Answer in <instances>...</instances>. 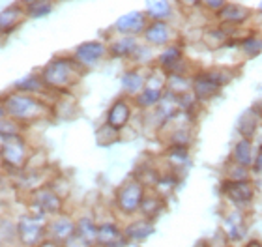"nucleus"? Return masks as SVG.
<instances>
[{"label":"nucleus","instance_id":"obj_32","mask_svg":"<svg viewBox=\"0 0 262 247\" xmlns=\"http://www.w3.org/2000/svg\"><path fill=\"white\" fill-rule=\"evenodd\" d=\"M253 169H255V172H260L262 170V146H260V152H258L257 160H255V163H253Z\"/></svg>","mask_w":262,"mask_h":247},{"label":"nucleus","instance_id":"obj_6","mask_svg":"<svg viewBox=\"0 0 262 247\" xmlns=\"http://www.w3.org/2000/svg\"><path fill=\"white\" fill-rule=\"evenodd\" d=\"M107 51H109L107 45L92 39V41H84V43L79 45L75 49L73 58H75L82 68H90V66H96V64L107 55Z\"/></svg>","mask_w":262,"mask_h":247},{"label":"nucleus","instance_id":"obj_15","mask_svg":"<svg viewBox=\"0 0 262 247\" xmlns=\"http://www.w3.org/2000/svg\"><path fill=\"white\" fill-rule=\"evenodd\" d=\"M219 90V84L213 81V77L210 75V72L201 73L199 77L193 81V94H195L199 99H208L212 98L213 94Z\"/></svg>","mask_w":262,"mask_h":247},{"label":"nucleus","instance_id":"obj_10","mask_svg":"<svg viewBox=\"0 0 262 247\" xmlns=\"http://www.w3.org/2000/svg\"><path fill=\"white\" fill-rule=\"evenodd\" d=\"M34 203L38 204V208L43 214L58 215L62 210V198L51 187H39L38 191L34 193Z\"/></svg>","mask_w":262,"mask_h":247},{"label":"nucleus","instance_id":"obj_4","mask_svg":"<svg viewBox=\"0 0 262 247\" xmlns=\"http://www.w3.org/2000/svg\"><path fill=\"white\" fill-rule=\"evenodd\" d=\"M144 186L139 180H129L118 189L116 193V203L118 208L124 214H135L137 210H141V204L144 200Z\"/></svg>","mask_w":262,"mask_h":247},{"label":"nucleus","instance_id":"obj_2","mask_svg":"<svg viewBox=\"0 0 262 247\" xmlns=\"http://www.w3.org/2000/svg\"><path fill=\"white\" fill-rule=\"evenodd\" d=\"M2 101L8 118L15 120L17 124H30L47 113V107L39 99L25 92H11L2 98Z\"/></svg>","mask_w":262,"mask_h":247},{"label":"nucleus","instance_id":"obj_17","mask_svg":"<svg viewBox=\"0 0 262 247\" xmlns=\"http://www.w3.org/2000/svg\"><path fill=\"white\" fill-rule=\"evenodd\" d=\"M137 47H139V43H137L135 36H122L109 45V53L116 58H127L135 53Z\"/></svg>","mask_w":262,"mask_h":247},{"label":"nucleus","instance_id":"obj_28","mask_svg":"<svg viewBox=\"0 0 262 247\" xmlns=\"http://www.w3.org/2000/svg\"><path fill=\"white\" fill-rule=\"evenodd\" d=\"M225 227H227V231H229V238L232 240H238L242 236V217L238 214H230L227 219H225Z\"/></svg>","mask_w":262,"mask_h":247},{"label":"nucleus","instance_id":"obj_3","mask_svg":"<svg viewBox=\"0 0 262 247\" xmlns=\"http://www.w3.org/2000/svg\"><path fill=\"white\" fill-rule=\"evenodd\" d=\"M28 158V148L27 143L23 141V137L17 133V135H11L8 139H2L0 143V161L6 169L10 170H19L25 167Z\"/></svg>","mask_w":262,"mask_h":247},{"label":"nucleus","instance_id":"obj_21","mask_svg":"<svg viewBox=\"0 0 262 247\" xmlns=\"http://www.w3.org/2000/svg\"><path fill=\"white\" fill-rule=\"evenodd\" d=\"M17 92H25V94H36V92H41L45 86L43 79L41 75H27V77H23L21 81H17L13 84Z\"/></svg>","mask_w":262,"mask_h":247},{"label":"nucleus","instance_id":"obj_18","mask_svg":"<svg viewBox=\"0 0 262 247\" xmlns=\"http://www.w3.org/2000/svg\"><path fill=\"white\" fill-rule=\"evenodd\" d=\"M258 124H260V115L255 109H249L238 120V131L246 139H251L255 135V131L258 129Z\"/></svg>","mask_w":262,"mask_h":247},{"label":"nucleus","instance_id":"obj_16","mask_svg":"<svg viewBox=\"0 0 262 247\" xmlns=\"http://www.w3.org/2000/svg\"><path fill=\"white\" fill-rule=\"evenodd\" d=\"M217 15H219L221 21L232 23V25H240V23H244V21L249 19L251 11L242 4H225L223 8L217 11Z\"/></svg>","mask_w":262,"mask_h":247},{"label":"nucleus","instance_id":"obj_13","mask_svg":"<svg viewBox=\"0 0 262 247\" xmlns=\"http://www.w3.org/2000/svg\"><path fill=\"white\" fill-rule=\"evenodd\" d=\"M129 116H131L129 103H127V99L120 98L111 105L109 113H107V124L113 126L115 129H122L129 122Z\"/></svg>","mask_w":262,"mask_h":247},{"label":"nucleus","instance_id":"obj_1","mask_svg":"<svg viewBox=\"0 0 262 247\" xmlns=\"http://www.w3.org/2000/svg\"><path fill=\"white\" fill-rule=\"evenodd\" d=\"M81 68L82 66L75 58H70V56H56V58H53L51 62L45 64L39 75H41V79H43L47 88L64 92V88L71 86V84L79 79Z\"/></svg>","mask_w":262,"mask_h":247},{"label":"nucleus","instance_id":"obj_38","mask_svg":"<svg viewBox=\"0 0 262 247\" xmlns=\"http://www.w3.org/2000/svg\"><path fill=\"white\" fill-rule=\"evenodd\" d=\"M41 247H49V245H41Z\"/></svg>","mask_w":262,"mask_h":247},{"label":"nucleus","instance_id":"obj_25","mask_svg":"<svg viewBox=\"0 0 262 247\" xmlns=\"http://www.w3.org/2000/svg\"><path fill=\"white\" fill-rule=\"evenodd\" d=\"M161 99H163L161 88L144 86L141 94H137V103L141 105V107H154V105H158Z\"/></svg>","mask_w":262,"mask_h":247},{"label":"nucleus","instance_id":"obj_35","mask_svg":"<svg viewBox=\"0 0 262 247\" xmlns=\"http://www.w3.org/2000/svg\"><path fill=\"white\" fill-rule=\"evenodd\" d=\"M2 38H4V34H2V32H0V41H2Z\"/></svg>","mask_w":262,"mask_h":247},{"label":"nucleus","instance_id":"obj_5","mask_svg":"<svg viewBox=\"0 0 262 247\" xmlns=\"http://www.w3.org/2000/svg\"><path fill=\"white\" fill-rule=\"evenodd\" d=\"M148 27L146 11H127L122 17H118L115 23V30L122 36H139Z\"/></svg>","mask_w":262,"mask_h":247},{"label":"nucleus","instance_id":"obj_14","mask_svg":"<svg viewBox=\"0 0 262 247\" xmlns=\"http://www.w3.org/2000/svg\"><path fill=\"white\" fill-rule=\"evenodd\" d=\"M126 240V234H122L120 229L113 223H105L98 227V238L96 242L103 247H122Z\"/></svg>","mask_w":262,"mask_h":247},{"label":"nucleus","instance_id":"obj_31","mask_svg":"<svg viewBox=\"0 0 262 247\" xmlns=\"http://www.w3.org/2000/svg\"><path fill=\"white\" fill-rule=\"evenodd\" d=\"M201 4L210 11H219L227 4V0H201Z\"/></svg>","mask_w":262,"mask_h":247},{"label":"nucleus","instance_id":"obj_11","mask_svg":"<svg viewBox=\"0 0 262 247\" xmlns=\"http://www.w3.org/2000/svg\"><path fill=\"white\" fill-rule=\"evenodd\" d=\"M142 36L154 47H163L172 38V30H170V27L165 21H152L148 23V27L144 28Z\"/></svg>","mask_w":262,"mask_h":247},{"label":"nucleus","instance_id":"obj_29","mask_svg":"<svg viewBox=\"0 0 262 247\" xmlns=\"http://www.w3.org/2000/svg\"><path fill=\"white\" fill-rule=\"evenodd\" d=\"M242 47H244V53H246L247 56H257L258 53L262 51V39L247 38V39H244Z\"/></svg>","mask_w":262,"mask_h":247},{"label":"nucleus","instance_id":"obj_20","mask_svg":"<svg viewBox=\"0 0 262 247\" xmlns=\"http://www.w3.org/2000/svg\"><path fill=\"white\" fill-rule=\"evenodd\" d=\"M170 0H146V15L152 21H165L170 15Z\"/></svg>","mask_w":262,"mask_h":247},{"label":"nucleus","instance_id":"obj_24","mask_svg":"<svg viewBox=\"0 0 262 247\" xmlns=\"http://www.w3.org/2000/svg\"><path fill=\"white\" fill-rule=\"evenodd\" d=\"M77 236L84 240L86 243H94L96 242V238H98V227L94 223L92 219H88V217H82L79 223H77Z\"/></svg>","mask_w":262,"mask_h":247},{"label":"nucleus","instance_id":"obj_9","mask_svg":"<svg viewBox=\"0 0 262 247\" xmlns=\"http://www.w3.org/2000/svg\"><path fill=\"white\" fill-rule=\"evenodd\" d=\"M25 15H27V10H25V6H23L21 2L6 6L4 10L0 11V32L4 34V36L11 34L19 25H21Z\"/></svg>","mask_w":262,"mask_h":247},{"label":"nucleus","instance_id":"obj_19","mask_svg":"<svg viewBox=\"0 0 262 247\" xmlns=\"http://www.w3.org/2000/svg\"><path fill=\"white\" fill-rule=\"evenodd\" d=\"M146 84V79L139 70H127L124 75H122V86L127 94L135 96V94H141L142 88Z\"/></svg>","mask_w":262,"mask_h":247},{"label":"nucleus","instance_id":"obj_8","mask_svg":"<svg viewBox=\"0 0 262 247\" xmlns=\"http://www.w3.org/2000/svg\"><path fill=\"white\" fill-rule=\"evenodd\" d=\"M75 232L77 225L70 217H66V215H58L47 227V238H49L51 243H66L70 238L75 236Z\"/></svg>","mask_w":262,"mask_h":247},{"label":"nucleus","instance_id":"obj_22","mask_svg":"<svg viewBox=\"0 0 262 247\" xmlns=\"http://www.w3.org/2000/svg\"><path fill=\"white\" fill-rule=\"evenodd\" d=\"M232 155H234V161L238 165L249 167V165H251V161H253V144H251V141L244 137L240 143H236Z\"/></svg>","mask_w":262,"mask_h":247},{"label":"nucleus","instance_id":"obj_34","mask_svg":"<svg viewBox=\"0 0 262 247\" xmlns=\"http://www.w3.org/2000/svg\"><path fill=\"white\" fill-rule=\"evenodd\" d=\"M6 116H8V115H6V109H4V101L0 99V122L4 120Z\"/></svg>","mask_w":262,"mask_h":247},{"label":"nucleus","instance_id":"obj_37","mask_svg":"<svg viewBox=\"0 0 262 247\" xmlns=\"http://www.w3.org/2000/svg\"><path fill=\"white\" fill-rule=\"evenodd\" d=\"M258 8H260V11H262V2H260V6H258Z\"/></svg>","mask_w":262,"mask_h":247},{"label":"nucleus","instance_id":"obj_12","mask_svg":"<svg viewBox=\"0 0 262 247\" xmlns=\"http://www.w3.org/2000/svg\"><path fill=\"white\" fill-rule=\"evenodd\" d=\"M225 195L236 204H247L253 198V186L247 180H232L223 186Z\"/></svg>","mask_w":262,"mask_h":247},{"label":"nucleus","instance_id":"obj_26","mask_svg":"<svg viewBox=\"0 0 262 247\" xmlns=\"http://www.w3.org/2000/svg\"><path fill=\"white\" fill-rule=\"evenodd\" d=\"M158 60H159V66L165 68V70H169V72H172L176 64L182 62V51L178 49L176 45H170V47H167V49L159 55Z\"/></svg>","mask_w":262,"mask_h":247},{"label":"nucleus","instance_id":"obj_33","mask_svg":"<svg viewBox=\"0 0 262 247\" xmlns=\"http://www.w3.org/2000/svg\"><path fill=\"white\" fill-rule=\"evenodd\" d=\"M38 2H49V0H21V4H23V6L38 4Z\"/></svg>","mask_w":262,"mask_h":247},{"label":"nucleus","instance_id":"obj_30","mask_svg":"<svg viewBox=\"0 0 262 247\" xmlns=\"http://www.w3.org/2000/svg\"><path fill=\"white\" fill-rule=\"evenodd\" d=\"M161 208V203H159L158 197H144L141 204V210L144 212V215H154L158 214V210Z\"/></svg>","mask_w":262,"mask_h":247},{"label":"nucleus","instance_id":"obj_36","mask_svg":"<svg viewBox=\"0 0 262 247\" xmlns=\"http://www.w3.org/2000/svg\"><path fill=\"white\" fill-rule=\"evenodd\" d=\"M184 2H193V0H184Z\"/></svg>","mask_w":262,"mask_h":247},{"label":"nucleus","instance_id":"obj_23","mask_svg":"<svg viewBox=\"0 0 262 247\" xmlns=\"http://www.w3.org/2000/svg\"><path fill=\"white\" fill-rule=\"evenodd\" d=\"M152 232H154L152 223H148V221H137V223H133V225L127 227L124 234H126L127 240L139 242V240H144V238H148Z\"/></svg>","mask_w":262,"mask_h":247},{"label":"nucleus","instance_id":"obj_27","mask_svg":"<svg viewBox=\"0 0 262 247\" xmlns=\"http://www.w3.org/2000/svg\"><path fill=\"white\" fill-rule=\"evenodd\" d=\"M25 10H27V17H30V19H41L53 11V6L49 2H38V4L25 6Z\"/></svg>","mask_w":262,"mask_h":247},{"label":"nucleus","instance_id":"obj_7","mask_svg":"<svg viewBox=\"0 0 262 247\" xmlns=\"http://www.w3.org/2000/svg\"><path fill=\"white\" fill-rule=\"evenodd\" d=\"M17 234L25 245H38L47 236V227H41L34 217H23L17 223Z\"/></svg>","mask_w":262,"mask_h":247}]
</instances>
